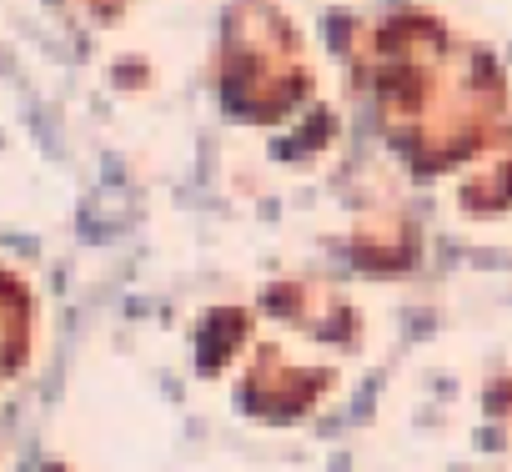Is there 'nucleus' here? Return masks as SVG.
Wrapping results in <instances>:
<instances>
[{
	"label": "nucleus",
	"instance_id": "obj_1",
	"mask_svg": "<svg viewBox=\"0 0 512 472\" xmlns=\"http://www.w3.org/2000/svg\"><path fill=\"white\" fill-rule=\"evenodd\" d=\"M372 81L387 141L422 176L452 171L477 156L492 136V116L502 111V96H487L482 61L452 71L442 31L417 21H397L392 31H382V61Z\"/></svg>",
	"mask_w": 512,
	"mask_h": 472
},
{
	"label": "nucleus",
	"instance_id": "obj_2",
	"mask_svg": "<svg viewBox=\"0 0 512 472\" xmlns=\"http://www.w3.org/2000/svg\"><path fill=\"white\" fill-rule=\"evenodd\" d=\"M327 392H332V372L327 367H302L277 342H262V347L251 352L246 372H241L236 407L246 417H256V422H297Z\"/></svg>",
	"mask_w": 512,
	"mask_h": 472
},
{
	"label": "nucleus",
	"instance_id": "obj_3",
	"mask_svg": "<svg viewBox=\"0 0 512 472\" xmlns=\"http://www.w3.org/2000/svg\"><path fill=\"white\" fill-rule=\"evenodd\" d=\"M262 302L277 322L297 327L312 342H352L357 337V312L347 307L342 292H332L322 282H277Z\"/></svg>",
	"mask_w": 512,
	"mask_h": 472
},
{
	"label": "nucleus",
	"instance_id": "obj_4",
	"mask_svg": "<svg viewBox=\"0 0 512 472\" xmlns=\"http://www.w3.org/2000/svg\"><path fill=\"white\" fill-rule=\"evenodd\" d=\"M36 342V297L16 272H0V382H11L31 362Z\"/></svg>",
	"mask_w": 512,
	"mask_h": 472
},
{
	"label": "nucleus",
	"instance_id": "obj_5",
	"mask_svg": "<svg viewBox=\"0 0 512 472\" xmlns=\"http://www.w3.org/2000/svg\"><path fill=\"white\" fill-rule=\"evenodd\" d=\"M352 257L367 272H407L417 262V231L402 216H392V221H362L357 236H352Z\"/></svg>",
	"mask_w": 512,
	"mask_h": 472
},
{
	"label": "nucleus",
	"instance_id": "obj_6",
	"mask_svg": "<svg viewBox=\"0 0 512 472\" xmlns=\"http://www.w3.org/2000/svg\"><path fill=\"white\" fill-rule=\"evenodd\" d=\"M246 342V317L241 312H206L201 332H196V367L206 377H216Z\"/></svg>",
	"mask_w": 512,
	"mask_h": 472
}]
</instances>
